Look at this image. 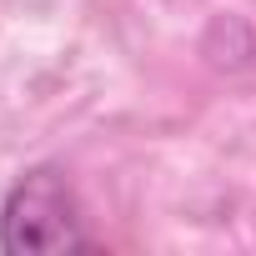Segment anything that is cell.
Here are the masks:
<instances>
[{
    "mask_svg": "<svg viewBox=\"0 0 256 256\" xmlns=\"http://www.w3.org/2000/svg\"><path fill=\"white\" fill-rule=\"evenodd\" d=\"M0 251H10V256L96 251V236L86 231L80 196L60 166L40 161L6 186V196H0Z\"/></svg>",
    "mask_w": 256,
    "mask_h": 256,
    "instance_id": "1",
    "label": "cell"
}]
</instances>
